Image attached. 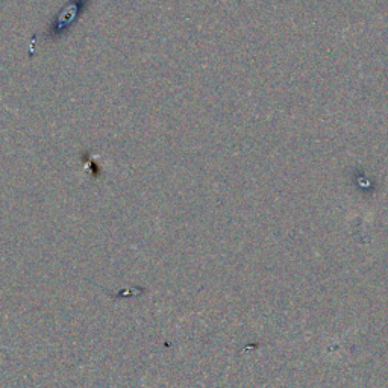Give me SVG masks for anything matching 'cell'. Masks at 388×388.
<instances>
[{"label":"cell","mask_w":388,"mask_h":388,"mask_svg":"<svg viewBox=\"0 0 388 388\" xmlns=\"http://www.w3.org/2000/svg\"><path fill=\"white\" fill-rule=\"evenodd\" d=\"M84 10V0H73L66 10L61 12V16L56 19V23H53L52 29H50V35L55 38V35H60L66 27L71 26V23L77 19V16H81V11Z\"/></svg>","instance_id":"1"}]
</instances>
